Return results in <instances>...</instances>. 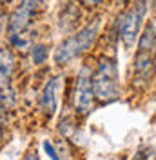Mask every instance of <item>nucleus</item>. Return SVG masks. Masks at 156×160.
Wrapping results in <instances>:
<instances>
[{"instance_id":"1","label":"nucleus","mask_w":156,"mask_h":160,"mask_svg":"<svg viewBox=\"0 0 156 160\" xmlns=\"http://www.w3.org/2000/svg\"><path fill=\"white\" fill-rule=\"evenodd\" d=\"M98 26H100V22L98 20H93L85 28H82L80 31H76L73 37H69V38L64 40L58 48H56V51H55V62L62 66V64H67L69 60H73L75 57H78L80 53L87 51L95 44V40H96Z\"/></svg>"},{"instance_id":"2","label":"nucleus","mask_w":156,"mask_h":160,"mask_svg":"<svg viewBox=\"0 0 156 160\" xmlns=\"http://www.w3.org/2000/svg\"><path fill=\"white\" fill-rule=\"evenodd\" d=\"M91 80H93V93L98 100L111 102L118 98V68L115 60H100Z\"/></svg>"},{"instance_id":"3","label":"nucleus","mask_w":156,"mask_h":160,"mask_svg":"<svg viewBox=\"0 0 156 160\" xmlns=\"http://www.w3.org/2000/svg\"><path fill=\"white\" fill-rule=\"evenodd\" d=\"M145 13H147V0H136L131 9L122 13L116 18V28L127 48H131L136 42L138 33L142 29V22L145 18Z\"/></svg>"},{"instance_id":"4","label":"nucleus","mask_w":156,"mask_h":160,"mask_svg":"<svg viewBox=\"0 0 156 160\" xmlns=\"http://www.w3.org/2000/svg\"><path fill=\"white\" fill-rule=\"evenodd\" d=\"M93 98H95V93H93V80H91L89 69L82 68V71L78 73V78H76L73 104H75L78 113H87L93 108Z\"/></svg>"},{"instance_id":"5","label":"nucleus","mask_w":156,"mask_h":160,"mask_svg":"<svg viewBox=\"0 0 156 160\" xmlns=\"http://www.w3.org/2000/svg\"><path fill=\"white\" fill-rule=\"evenodd\" d=\"M40 8V0H22L20 6L17 8V11H13V15L9 17L7 22V31L9 35H20L22 31L29 26L33 15L37 13V9Z\"/></svg>"},{"instance_id":"6","label":"nucleus","mask_w":156,"mask_h":160,"mask_svg":"<svg viewBox=\"0 0 156 160\" xmlns=\"http://www.w3.org/2000/svg\"><path fill=\"white\" fill-rule=\"evenodd\" d=\"M62 82H64L62 77H55V78L49 80L47 86L44 88L42 100H40V108H42V111L47 117H53L56 113V108H58V93L62 89Z\"/></svg>"},{"instance_id":"7","label":"nucleus","mask_w":156,"mask_h":160,"mask_svg":"<svg viewBox=\"0 0 156 160\" xmlns=\"http://www.w3.org/2000/svg\"><path fill=\"white\" fill-rule=\"evenodd\" d=\"M154 69V60H153V51H138L136 60H134V75L140 82H145L151 78Z\"/></svg>"},{"instance_id":"8","label":"nucleus","mask_w":156,"mask_h":160,"mask_svg":"<svg viewBox=\"0 0 156 160\" xmlns=\"http://www.w3.org/2000/svg\"><path fill=\"white\" fill-rule=\"evenodd\" d=\"M15 71V57L2 42H0V82L7 84Z\"/></svg>"},{"instance_id":"9","label":"nucleus","mask_w":156,"mask_h":160,"mask_svg":"<svg viewBox=\"0 0 156 160\" xmlns=\"http://www.w3.org/2000/svg\"><path fill=\"white\" fill-rule=\"evenodd\" d=\"M78 18H80V11L76 9V6H67V8L64 9V13L60 15L58 20H60V22H66L67 26H71L73 22L76 24ZM67 26H66V28H67Z\"/></svg>"},{"instance_id":"10","label":"nucleus","mask_w":156,"mask_h":160,"mask_svg":"<svg viewBox=\"0 0 156 160\" xmlns=\"http://www.w3.org/2000/svg\"><path fill=\"white\" fill-rule=\"evenodd\" d=\"M31 58H33V62H35L37 66L44 64L46 58H47V46H46V44H38V46H35L33 51H31Z\"/></svg>"},{"instance_id":"11","label":"nucleus","mask_w":156,"mask_h":160,"mask_svg":"<svg viewBox=\"0 0 156 160\" xmlns=\"http://www.w3.org/2000/svg\"><path fill=\"white\" fill-rule=\"evenodd\" d=\"M0 104H2V108H6V109H11V108L15 106V95H13L7 88H2V89H0Z\"/></svg>"},{"instance_id":"12","label":"nucleus","mask_w":156,"mask_h":160,"mask_svg":"<svg viewBox=\"0 0 156 160\" xmlns=\"http://www.w3.org/2000/svg\"><path fill=\"white\" fill-rule=\"evenodd\" d=\"M11 42H13V46H15L17 49H20V51H24L27 46H29V40L24 38L22 35H13V37H11Z\"/></svg>"},{"instance_id":"13","label":"nucleus","mask_w":156,"mask_h":160,"mask_svg":"<svg viewBox=\"0 0 156 160\" xmlns=\"http://www.w3.org/2000/svg\"><path fill=\"white\" fill-rule=\"evenodd\" d=\"M44 149H46V153L49 155L51 160H60L58 155H56V151H55V148H53V144H51L49 140H44Z\"/></svg>"},{"instance_id":"14","label":"nucleus","mask_w":156,"mask_h":160,"mask_svg":"<svg viewBox=\"0 0 156 160\" xmlns=\"http://www.w3.org/2000/svg\"><path fill=\"white\" fill-rule=\"evenodd\" d=\"M100 2H104V0H84V4H87V6H98Z\"/></svg>"},{"instance_id":"15","label":"nucleus","mask_w":156,"mask_h":160,"mask_svg":"<svg viewBox=\"0 0 156 160\" xmlns=\"http://www.w3.org/2000/svg\"><path fill=\"white\" fill-rule=\"evenodd\" d=\"M24 160H38V157H37L35 153H27V155H26V158H24Z\"/></svg>"},{"instance_id":"16","label":"nucleus","mask_w":156,"mask_h":160,"mask_svg":"<svg viewBox=\"0 0 156 160\" xmlns=\"http://www.w3.org/2000/svg\"><path fill=\"white\" fill-rule=\"evenodd\" d=\"M2 131H4V124H2V117H0V135H2Z\"/></svg>"},{"instance_id":"17","label":"nucleus","mask_w":156,"mask_h":160,"mask_svg":"<svg viewBox=\"0 0 156 160\" xmlns=\"http://www.w3.org/2000/svg\"><path fill=\"white\" fill-rule=\"evenodd\" d=\"M2 2H4V0H0V6H2Z\"/></svg>"},{"instance_id":"18","label":"nucleus","mask_w":156,"mask_h":160,"mask_svg":"<svg viewBox=\"0 0 156 160\" xmlns=\"http://www.w3.org/2000/svg\"><path fill=\"white\" fill-rule=\"evenodd\" d=\"M154 38H156V35H154Z\"/></svg>"}]
</instances>
